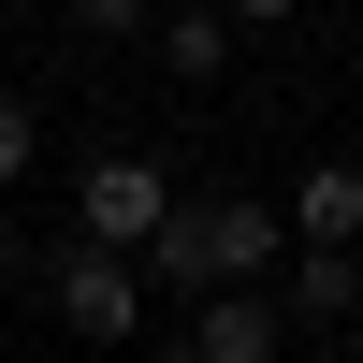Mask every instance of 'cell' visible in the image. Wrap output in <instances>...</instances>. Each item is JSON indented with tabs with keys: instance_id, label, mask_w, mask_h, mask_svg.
I'll return each instance as SVG.
<instances>
[{
	"instance_id": "cell-8",
	"label": "cell",
	"mask_w": 363,
	"mask_h": 363,
	"mask_svg": "<svg viewBox=\"0 0 363 363\" xmlns=\"http://www.w3.org/2000/svg\"><path fill=\"white\" fill-rule=\"evenodd\" d=\"M29 160H44V116H29V102H0V203H15V174Z\"/></svg>"
},
{
	"instance_id": "cell-5",
	"label": "cell",
	"mask_w": 363,
	"mask_h": 363,
	"mask_svg": "<svg viewBox=\"0 0 363 363\" xmlns=\"http://www.w3.org/2000/svg\"><path fill=\"white\" fill-rule=\"evenodd\" d=\"M277 233L291 247H363V160H306L291 203H277Z\"/></svg>"
},
{
	"instance_id": "cell-10",
	"label": "cell",
	"mask_w": 363,
	"mask_h": 363,
	"mask_svg": "<svg viewBox=\"0 0 363 363\" xmlns=\"http://www.w3.org/2000/svg\"><path fill=\"white\" fill-rule=\"evenodd\" d=\"M218 15H233V44H247V29H291L306 0H218Z\"/></svg>"
},
{
	"instance_id": "cell-3",
	"label": "cell",
	"mask_w": 363,
	"mask_h": 363,
	"mask_svg": "<svg viewBox=\"0 0 363 363\" xmlns=\"http://www.w3.org/2000/svg\"><path fill=\"white\" fill-rule=\"evenodd\" d=\"M44 306H58V335L73 349H116L145 320V277L131 262H102V247H44Z\"/></svg>"
},
{
	"instance_id": "cell-7",
	"label": "cell",
	"mask_w": 363,
	"mask_h": 363,
	"mask_svg": "<svg viewBox=\"0 0 363 363\" xmlns=\"http://www.w3.org/2000/svg\"><path fill=\"white\" fill-rule=\"evenodd\" d=\"M145 44H160L174 87H218V73H233V15H218V0H160V15H145Z\"/></svg>"
},
{
	"instance_id": "cell-9",
	"label": "cell",
	"mask_w": 363,
	"mask_h": 363,
	"mask_svg": "<svg viewBox=\"0 0 363 363\" xmlns=\"http://www.w3.org/2000/svg\"><path fill=\"white\" fill-rule=\"evenodd\" d=\"M145 15H160V0H73V29H102V44H116V29H145Z\"/></svg>"
},
{
	"instance_id": "cell-12",
	"label": "cell",
	"mask_w": 363,
	"mask_h": 363,
	"mask_svg": "<svg viewBox=\"0 0 363 363\" xmlns=\"http://www.w3.org/2000/svg\"><path fill=\"white\" fill-rule=\"evenodd\" d=\"M0 363H15V349H0Z\"/></svg>"
},
{
	"instance_id": "cell-2",
	"label": "cell",
	"mask_w": 363,
	"mask_h": 363,
	"mask_svg": "<svg viewBox=\"0 0 363 363\" xmlns=\"http://www.w3.org/2000/svg\"><path fill=\"white\" fill-rule=\"evenodd\" d=\"M174 218V174L145 160V145H116V160H87L73 174V247H102V262H145V233Z\"/></svg>"
},
{
	"instance_id": "cell-4",
	"label": "cell",
	"mask_w": 363,
	"mask_h": 363,
	"mask_svg": "<svg viewBox=\"0 0 363 363\" xmlns=\"http://www.w3.org/2000/svg\"><path fill=\"white\" fill-rule=\"evenodd\" d=\"M277 349H291L277 291H203V306H189V335H174V363H277Z\"/></svg>"
},
{
	"instance_id": "cell-11",
	"label": "cell",
	"mask_w": 363,
	"mask_h": 363,
	"mask_svg": "<svg viewBox=\"0 0 363 363\" xmlns=\"http://www.w3.org/2000/svg\"><path fill=\"white\" fill-rule=\"evenodd\" d=\"M15 262H29V233H15V203H0V277H15Z\"/></svg>"
},
{
	"instance_id": "cell-1",
	"label": "cell",
	"mask_w": 363,
	"mask_h": 363,
	"mask_svg": "<svg viewBox=\"0 0 363 363\" xmlns=\"http://www.w3.org/2000/svg\"><path fill=\"white\" fill-rule=\"evenodd\" d=\"M277 262H291V233H277V203H247V189H174V218L145 233V262L131 277H160L174 306H203V291H277Z\"/></svg>"
},
{
	"instance_id": "cell-6",
	"label": "cell",
	"mask_w": 363,
	"mask_h": 363,
	"mask_svg": "<svg viewBox=\"0 0 363 363\" xmlns=\"http://www.w3.org/2000/svg\"><path fill=\"white\" fill-rule=\"evenodd\" d=\"M363 306V247H291L277 262V320L291 335H320V320H349Z\"/></svg>"
}]
</instances>
